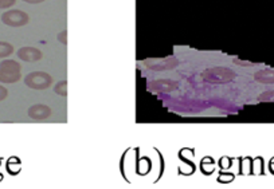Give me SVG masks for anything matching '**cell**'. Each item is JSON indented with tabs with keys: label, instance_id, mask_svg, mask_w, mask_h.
<instances>
[{
	"label": "cell",
	"instance_id": "cell-1",
	"mask_svg": "<svg viewBox=\"0 0 274 189\" xmlns=\"http://www.w3.org/2000/svg\"><path fill=\"white\" fill-rule=\"evenodd\" d=\"M202 77L206 82L222 85V83L231 82L235 78V73L227 67H213V69H207V70L203 71Z\"/></svg>",
	"mask_w": 274,
	"mask_h": 189
},
{
	"label": "cell",
	"instance_id": "cell-2",
	"mask_svg": "<svg viewBox=\"0 0 274 189\" xmlns=\"http://www.w3.org/2000/svg\"><path fill=\"white\" fill-rule=\"evenodd\" d=\"M21 65L17 61L6 59L0 63V82L15 83L21 79Z\"/></svg>",
	"mask_w": 274,
	"mask_h": 189
},
{
	"label": "cell",
	"instance_id": "cell-3",
	"mask_svg": "<svg viewBox=\"0 0 274 189\" xmlns=\"http://www.w3.org/2000/svg\"><path fill=\"white\" fill-rule=\"evenodd\" d=\"M25 83L26 86H29L30 89H34V90H46L51 86L53 77L45 71H34V73L26 75Z\"/></svg>",
	"mask_w": 274,
	"mask_h": 189
},
{
	"label": "cell",
	"instance_id": "cell-4",
	"mask_svg": "<svg viewBox=\"0 0 274 189\" xmlns=\"http://www.w3.org/2000/svg\"><path fill=\"white\" fill-rule=\"evenodd\" d=\"M2 22L10 27H23L30 22V17L21 10H10L7 13H3Z\"/></svg>",
	"mask_w": 274,
	"mask_h": 189
},
{
	"label": "cell",
	"instance_id": "cell-5",
	"mask_svg": "<svg viewBox=\"0 0 274 189\" xmlns=\"http://www.w3.org/2000/svg\"><path fill=\"white\" fill-rule=\"evenodd\" d=\"M18 57H19V59L25 62H37L41 61L42 58H43V54H42L41 50L26 46V47H22V49L18 50Z\"/></svg>",
	"mask_w": 274,
	"mask_h": 189
},
{
	"label": "cell",
	"instance_id": "cell-6",
	"mask_svg": "<svg viewBox=\"0 0 274 189\" xmlns=\"http://www.w3.org/2000/svg\"><path fill=\"white\" fill-rule=\"evenodd\" d=\"M51 115V109L47 105H34L29 109V117L30 118L35 119V121H42V119L49 118Z\"/></svg>",
	"mask_w": 274,
	"mask_h": 189
},
{
	"label": "cell",
	"instance_id": "cell-7",
	"mask_svg": "<svg viewBox=\"0 0 274 189\" xmlns=\"http://www.w3.org/2000/svg\"><path fill=\"white\" fill-rule=\"evenodd\" d=\"M148 89L152 91H172L177 89V83L169 79H160V81H153L149 83Z\"/></svg>",
	"mask_w": 274,
	"mask_h": 189
},
{
	"label": "cell",
	"instance_id": "cell-8",
	"mask_svg": "<svg viewBox=\"0 0 274 189\" xmlns=\"http://www.w3.org/2000/svg\"><path fill=\"white\" fill-rule=\"evenodd\" d=\"M177 65V59L176 58H167L157 65H148L147 67L152 69V70H168V69H173Z\"/></svg>",
	"mask_w": 274,
	"mask_h": 189
},
{
	"label": "cell",
	"instance_id": "cell-9",
	"mask_svg": "<svg viewBox=\"0 0 274 189\" xmlns=\"http://www.w3.org/2000/svg\"><path fill=\"white\" fill-rule=\"evenodd\" d=\"M254 79L261 83H274V71L262 70L254 75Z\"/></svg>",
	"mask_w": 274,
	"mask_h": 189
},
{
	"label": "cell",
	"instance_id": "cell-10",
	"mask_svg": "<svg viewBox=\"0 0 274 189\" xmlns=\"http://www.w3.org/2000/svg\"><path fill=\"white\" fill-rule=\"evenodd\" d=\"M14 53V46L7 42H0V58H7Z\"/></svg>",
	"mask_w": 274,
	"mask_h": 189
},
{
	"label": "cell",
	"instance_id": "cell-11",
	"mask_svg": "<svg viewBox=\"0 0 274 189\" xmlns=\"http://www.w3.org/2000/svg\"><path fill=\"white\" fill-rule=\"evenodd\" d=\"M54 91H55L58 95L67 97V81H61V82H58L55 89H54Z\"/></svg>",
	"mask_w": 274,
	"mask_h": 189
},
{
	"label": "cell",
	"instance_id": "cell-12",
	"mask_svg": "<svg viewBox=\"0 0 274 189\" xmlns=\"http://www.w3.org/2000/svg\"><path fill=\"white\" fill-rule=\"evenodd\" d=\"M17 3V0H0V10H6L13 7Z\"/></svg>",
	"mask_w": 274,
	"mask_h": 189
},
{
	"label": "cell",
	"instance_id": "cell-13",
	"mask_svg": "<svg viewBox=\"0 0 274 189\" xmlns=\"http://www.w3.org/2000/svg\"><path fill=\"white\" fill-rule=\"evenodd\" d=\"M58 41L61 42L62 45H67V31H62L58 34Z\"/></svg>",
	"mask_w": 274,
	"mask_h": 189
},
{
	"label": "cell",
	"instance_id": "cell-14",
	"mask_svg": "<svg viewBox=\"0 0 274 189\" xmlns=\"http://www.w3.org/2000/svg\"><path fill=\"white\" fill-rule=\"evenodd\" d=\"M7 95H9V90L0 85V101H5V99L7 98Z\"/></svg>",
	"mask_w": 274,
	"mask_h": 189
},
{
	"label": "cell",
	"instance_id": "cell-15",
	"mask_svg": "<svg viewBox=\"0 0 274 189\" xmlns=\"http://www.w3.org/2000/svg\"><path fill=\"white\" fill-rule=\"evenodd\" d=\"M234 63H235V65H241V66H251V65H253V63H250V62H242L239 58L234 59Z\"/></svg>",
	"mask_w": 274,
	"mask_h": 189
},
{
	"label": "cell",
	"instance_id": "cell-16",
	"mask_svg": "<svg viewBox=\"0 0 274 189\" xmlns=\"http://www.w3.org/2000/svg\"><path fill=\"white\" fill-rule=\"evenodd\" d=\"M26 3H30V5H39V3H43L45 0H23Z\"/></svg>",
	"mask_w": 274,
	"mask_h": 189
},
{
	"label": "cell",
	"instance_id": "cell-17",
	"mask_svg": "<svg viewBox=\"0 0 274 189\" xmlns=\"http://www.w3.org/2000/svg\"><path fill=\"white\" fill-rule=\"evenodd\" d=\"M3 180V176H2V174H0V181Z\"/></svg>",
	"mask_w": 274,
	"mask_h": 189
}]
</instances>
